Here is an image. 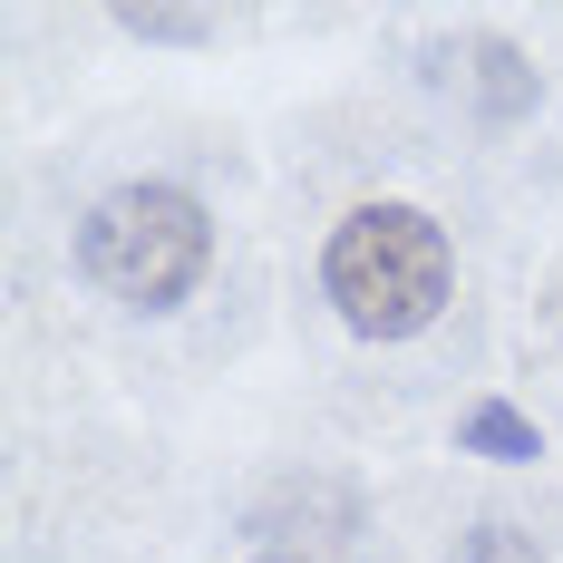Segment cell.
Returning <instances> with one entry per match:
<instances>
[{"label":"cell","instance_id":"obj_1","mask_svg":"<svg viewBox=\"0 0 563 563\" xmlns=\"http://www.w3.org/2000/svg\"><path fill=\"white\" fill-rule=\"evenodd\" d=\"M321 291L360 340H418L456 291V253L418 205H350L321 243Z\"/></svg>","mask_w":563,"mask_h":563},{"label":"cell","instance_id":"obj_2","mask_svg":"<svg viewBox=\"0 0 563 563\" xmlns=\"http://www.w3.org/2000/svg\"><path fill=\"white\" fill-rule=\"evenodd\" d=\"M78 273L126 311H175L214 273V214L185 185H117L78 214Z\"/></svg>","mask_w":563,"mask_h":563},{"label":"cell","instance_id":"obj_3","mask_svg":"<svg viewBox=\"0 0 563 563\" xmlns=\"http://www.w3.org/2000/svg\"><path fill=\"white\" fill-rule=\"evenodd\" d=\"M456 438H466L476 456H496V466H525V456H544L534 418H525V408H506V398H476V408L456 418Z\"/></svg>","mask_w":563,"mask_h":563},{"label":"cell","instance_id":"obj_4","mask_svg":"<svg viewBox=\"0 0 563 563\" xmlns=\"http://www.w3.org/2000/svg\"><path fill=\"white\" fill-rule=\"evenodd\" d=\"M476 108H486V117H525V108H534V68H525V49L496 40V49L476 58Z\"/></svg>","mask_w":563,"mask_h":563},{"label":"cell","instance_id":"obj_5","mask_svg":"<svg viewBox=\"0 0 563 563\" xmlns=\"http://www.w3.org/2000/svg\"><path fill=\"white\" fill-rule=\"evenodd\" d=\"M448 563H544V554H534V544H525L515 525H476V534H466V544H456Z\"/></svg>","mask_w":563,"mask_h":563},{"label":"cell","instance_id":"obj_6","mask_svg":"<svg viewBox=\"0 0 563 563\" xmlns=\"http://www.w3.org/2000/svg\"><path fill=\"white\" fill-rule=\"evenodd\" d=\"M126 30H136V40H205V30H214V20H205V10H126Z\"/></svg>","mask_w":563,"mask_h":563},{"label":"cell","instance_id":"obj_7","mask_svg":"<svg viewBox=\"0 0 563 563\" xmlns=\"http://www.w3.org/2000/svg\"><path fill=\"white\" fill-rule=\"evenodd\" d=\"M273 563H301V554H273Z\"/></svg>","mask_w":563,"mask_h":563}]
</instances>
